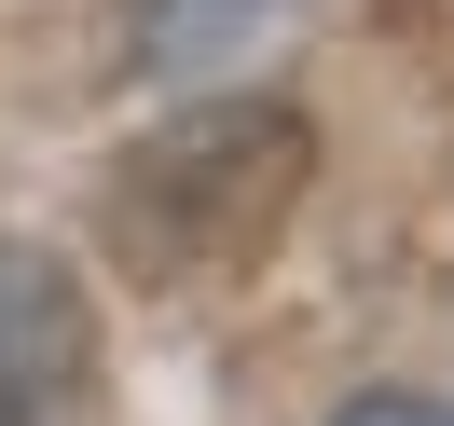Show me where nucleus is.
<instances>
[{"instance_id":"nucleus-1","label":"nucleus","mask_w":454,"mask_h":426,"mask_svg":"<svg viewBox=\"0 0 454 426\" xmlns=\"http://www.w3.org/2000/svg\"><path fill=\"white\" fill-rule=\"evenodd\" d=\"M303 111L276 97H221V111H179L166 138H138L97 193V234H111L124 275L152 289H193V275H234V261L276 248V221L303 206Z\"/></svg>"},{"instance_id":"nucleus-2","label":"nucleus","mask_w":454,"mask_h":426,"mask_svg":"<svg viewBox=\"0 0 454 426\" xmlns=\"http://www.w3.org/2000/svg\"><path fill=\"white\" fill-rule=\"evenodd\" d=\"M97 371V316L69 289V261L0 248V426H69Z\"/></svg>"},{"instance_id":"nucleus-4","label":"nucleus","mask_w":454,"mask_h":426,"mask_svg":"<svg viewBox=\"0 0 454 426\" xmlns=\"http://www.w3.org/2000/svg\"><path fill=\"white\" fill-rule=\"evenodd\" d=\"M331 426H454V399H344Z\"/></svg>"},{"instance_id":"nucleus-3","label":"nucleus","mask_w":454,"mask_h":426,"mask_svg":"<svg viewBox=\"0 0 454 426\" xmlns=\"http://www.w3.org/2000/svg\"><path fill=\"white\" fill-rule=\"evenodd\" d=\"M262 14H289V0H138V69H207V56H234Z\"/></svg>"}]
</instances>
